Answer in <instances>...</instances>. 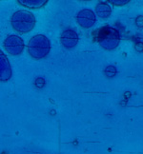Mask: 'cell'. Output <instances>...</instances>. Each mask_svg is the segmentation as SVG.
<instances>
[{"instance_id":"1","label":"cell","mask_w":143,"mask_h":154,"mask_svg":"<svg viewBox=\"0 0 143 154\" xmlns=\"http://www.w3.org/2000/svg\"><path fill=\"white\" fill-rule=\"evenodd\" d=\"M11 26L15 31L26 33L31 32L35 25L34 15L27 11H17L11 18Z\"/></svg>"},{"instance_id":"2","label":"cell","mask_w":143,"mask_h":154,"mask_svg":"<svg viewBox=\"0 0 143 154\" xmlns=\"http://www.w3.org/2000/svg\"><path fill=\"white\" fill-rule=\"evenodd\" d=\"M51 50V43L45 35L37 34L31 38L28 44V51L33 58L41 59L49 54Z\"/></svg>"},{"instance_id":"3","label":"cell","mask_w":143,"mask_h":154,"mask_svg":"<svg viewBox=\"0 0 143 154\" xmlns=\"http://www.w3.org/2000/svg\"><path fill=\"white\" fill-rule=\"evenodd\" d=\"M97 40L99 45L105 50H114L120 42V35L116 29L105 26L97 31Z\"/></svg>"},{"instance_id":"4","label":"cell","mask_w":143,"mask_h":154,"mask_svg":"<svg viewBox=\"0 0 143 154\" xmlns=\"http://www.w3.org/2000/svg\"><path fill=\"white\" fill-rule=\"evenodd\" d=\"M4 48L11 55H19L24 51V41L17 35H9L4 41Z\"/></svg>"},{"instance_id":"5","label":"cell","mask_w":143,"mask_h":154,"mask_svg":"<svg viewBox=\"0 0 143 154\" xmlns=\"http://www.w3.org/2000/svg\"><path fill=\"white\" fill-rule=\"evenodd\" d=\"M77 23L84 29H89L94 26L95 23V14L91 10H82L77 14Z\"/></svg>"},{"instance_id":"6","label":"cell","mask_w":143,"mask_h":154,"mask_svg":"<svg viewBox=\"0 0 143 154\" xmlns=\"http://www.w3.org/2000/svg\"><path fill=\"white\" fill-rule=\"evenodd\" d=\"M11 77V68L7 56L0 51V81L6 82Z\"/></svg>"},{"instance_id":"7","label":"cell","mask_w":143,"mask_h":154,"mask_svg":"<svg viewBox=\"0 0 143 154\" xmlns=\"http://www.w3.org/2000/svg\"><path fill=\"white\" fill-rule=\"evenodd\" d=\"M61 43L67 49H72L78 43V35L73 29H66L61 34Z\"/></svg>"},{"instance_id":"8","label":"cell","mask_w":143,"mask_h":154,"mask_svg":"<svg viewBox=\"0 0 143 154\" xmlns=\"http://www.w3.org/2000/svg\"><path fill=\"white\" fill-rule=\"evenodd\" d=\"M95 13L101 18H108L112 14V9L107 3L100 2L95 7Z\"/></svg>"},{"instance_id":"9","label":"cell","mask_w":143,"mask_h":154,"mask_svg":"<svg viewBox=\"0 0 143 154\" xmlns=\"http://www.w3.org/2000/svg\"><path fill=\"white\" fill-rule=\"evenodd\" d=\"M19 4H22L23 6L31 9H37L43 6L47 3L46 0H19Z\"/></svg>"},{"instance_id":"10","label":"cell","mask_w":143,"mask_h":154,"mask_svg":"<svg viewBox=\"0 0 143 154\" xmlns=\"http://www.w3.org/2000/svg\"><path fill=\"white\" fill-rule=\"evenodd\" d=\"M105 74L108 77H114L116 74V69L114 66H108L105 69Z\"/></svg>"},{"instance_id":"11","label":"cell","mask_w":143,"mask_h":154,"mask_svg":"<svg viewBox=\"0 0 143 154\" xmlns=\"http://www.w3.org/2000/svg\"><path fill=\"white\" fill-rule=\"evenodd\" d=\"M128 2H129V0H110V3L115 4V5H118V6L125 5Z\"/></svg>"},{"instance_id":"12","label":"cell","mask_w":143,"mask_h":154,"mask_svg":"<svg viewBox=\"0 0 143 154\" xmlns=\"http://www.w3.org/2000/svg\"><path fill=\"white\" fill-rule=\"evenodd\" d=\"M45 85V81L42 78H37L35 80V86H37L38 88H41L43 86Z\"/></svg>"},{"instance_id":"13","label":"cell","mask_w":143,"mask_h":154,"mask_svg":"<svg viewBox=\"0 0 143 154\" xmlns=\"http://www.w3.org/2000/svg\"><path fill=\"white\" fill-rule=\"evenodd\" d=\"M135 24L138 28H143V15L138 16V18L135 19Z\"/></svg>"},{"instance_id":"14","label":"cell","mask_w":143,"mask_h":154,"mask_svg":"<svg viewBox=\"0 0 143 154\" xmlns=\"http://www.w3.org/2000/svg\"><path fill=\"white\" fill-rule=\"evenodd\" d=\"M135 49L138 51H143V43L142 42H138L135 45Z\"/></svg>"}]
</instances>
